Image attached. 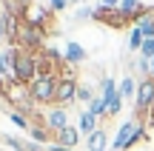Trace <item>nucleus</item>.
Here are the masks:
<instances>
[{
	"mask_svg": "<svg viewBox=\"0 0 154 151\" xmlns=\"http://www.w3.org/2000/svg\"><path fill=\"white\" fill-rule=\"evenodd\" d=\"M149 140V128H146V123H140V120H128V123H123L120 128H117L114 140H111V148L109 151H128L134 148L137 143H146Z\"/></svg>",
	"mask_w": 154,
	"mask_h": 151,
	"instance_id": "nucleus-1",
	"label": "nucleus"
},
{
	"mask_svg": "<svg viewBox=\"0 0 154 151\" xmlns=\"http://www.w3.org/2000/svg\"><path fill=\"white\" fill-rule=\"evenodd\" d=\"M103 9H120V0H100Z\"/></svg>",
	"mask_w": 154,
	"mask_h": 151,
	"instance_id": "nucleus-25",
	"label": "nucleus"
},
{
	"mask_svg": "<svg viewBox=\"0 0 154 151\" xmlns=\"http://www.w3.org/2000/svg\"><path fill=\"white\" fill-rule=\"evenodd\" d=\"M143 43H146L143 32H140L137 26H131V32H128V49H131V51H140V49H143Z\"/></svg>",
	"mask_w": 154,
	"mask_h": 151,
	"instance_id": "nucleus-18",
	"label": "nucleus"
},
{
	"mask_svg": "<svg viewBox=\"0 0 154 151\" xmlns=\"http://www.w3.org/2000/svg\"><path fill=\"white\" fill-rule=\"evenodd\" d=\"M9 106H14V111H32L34 103H32V94H29V86L23 83H9V89H6V97H3Z\"/></svg>",
	"mask_w": 154,
	"mask_h": 151,
	"instance_id": "nucleus-6",
	"label": "nucleus"
},
{
	"mask_svg": "<svg viewBox=\"0 0 154 151\" xmlns=\"http://www.w3.org/2000/svg\"><path fill=\"white\" fill-rule=\"evenodd\" d=\"M57 74H40L29 83V94H32L34 106H54V94H57Z\"/></svg>",
	"mask_w": 154,
	"mask_h": 151,
	"instance_id": "nucleus-2",
	"label": "nucleus"
},
{
	"mask_svg": "<svg viewBox=\"0 0 154 151\" xmlns=\"http://www.w3.org/2000/svg\"><path fill=\"white\" fill-rule=\"evenodd\" d=\"M137 83H140V80H134L131 74H128V77H123L120 83H117V91H120L123 100H134V97H137Z\"/></svg>",
	"mask_w": 154,
	"mask_h": 151,
	"instance_id": "nucleus-14",
	"label": "nucleus"
},
{
	"mask_svg": "<svg viewBox=\"0 0 154 151\" xmlns=\"http://www.w3.org/2000/svg\"><path fill=\"white\" fill-rule=\"evenodd\" d=\"M9 120H11L20 131H26V134H29V128H32V117H29L26 111H9Z\"/></svg>",
	"mask_w": 154,
	"mask_h": 151,
	"instance_id": "nucleus-15",
	"label": "nucleus"
},
{
	"mask_svg": "<svg viewBox=\"0 0 154 151\" xmlns=\"http://www.w3.org/2000/svg\"><path fill=\"white\" fill-rule=\"evenodd\" d=\"M151 106H154V80H151V77H140V83H137V97H134V120L146 123Z\"/></svg>",
	"mask_w": 154,
	"mask_h": 151,
	"instance_id": "nucleus-4",
	"label": "nucleus"
},
{
	"mask_svg": "<svg viewBox=\"0 0 154 151\" xmlns=\"http://www.w3.org/2000/svg\"><path fill=\"white\" fill-rule=\"evenodd\" d=\"M137 29L143 32L146 40L154 37V11H151V14H146V17H140V20H137Z\"/></svg>",
	"mask_w": 154,
	"mask_h": 151,
	"instance_id": "nucleus-17",
	"label": "nucleus"
},
{
	"mask_svg": "<svg viewBox=\"0 0 154 151\" xmlns=\"http://www.w3.org/2000/svg\"><path fill=\"white\" fill-rule=\"evenodd\" d=\"M14 54H17V46L0 49V74H3L9 83H14Z\"/></svg>",
	"mask_w": 154,
	"mask_h": 151,
	"instance_id": "nucleus-9",
	"label": "nucleus"
},
{
	"mask_svg": "<svg viewBox=\"0 0 154 151\" xmlns=\"http://www.w3.org/2000/svg\"><path fill=\"white\" fill-rule=\"evenodd\" d=\"M66 125H72V123H69V108L54 106V108H49V111H46V128H49L51 134L63 131Z\"/></svg>",
	"mask_w": 154,
	"mask_h": 151,
	"instance_id": "nucleus-8",
	"label": "nucleus"
},
{
	"mask_svg": "<svg viewBox=\"0 0 154 151\" xmlns=\"http://www.w3.org/2000/svg\"><path fill=\"white\" fill-rule=\"evenodd\" d=\"M69 3H72V0H49V9L51 11H66Z\"/></svg>",
	"mask_w": 154,
	"mask_h": 151,
	"instance_id": "nucleus-23",
	"label": "nucleus"
},
{
	"mask_svg": "<svg viewBox=\"0 0 154 151\" xmlns=\"http://www.w3.org/2000/svg\"><path fill=\"white\" fill-rule=\"evenodd\" d=\"M34 77H37V54L17 49V54H14V83L29 86Z\"/></svg>",
	"mask_w": 154,
	"mask_h": 151,
	"instance_id": "nucleus-5",
	"label": "nucleus"
},
{
	"mask_svg": "<svg viewBox=\"0 0 154 151\" xmlns=\"http://www.w3.org/2000/svg\"><path fill=\"white\" fill-rule=\"evenodd\" d=\"M3 3H6V0H3Z\"/></svg>",
	"mask_w": 154,
	"mask_h": 151,
	"instance_id": "nucleus-29",
	"label": "nucleus"
},
{
	"mask_svg": "<svg viewBox=\"0 0 154 151\" xmlns=\"http://www.w3.org/2000/svg\"><path fill=\"white\" fill-rule=\"evenodd\" d=\"M140 54H143V57H149V60H154V37H149V40L143 43V49H140Z\"/></svg>",
	"mask_w": 154,
	"mask_h": 151,
	"instance_id": "nucleus-22",
	"label": "nucleus"
},
{
	"mask_svg": "<svg viewBox=\"0 0 154 151\" xmlns=\"http://www.w3.org/2000/svg\"><path fill=\"white\" fill-rule=\"evenodd\" d=\"M46 151H74V148H66V146H57V143H51V146H46Z\"/></svg>",
	"mask_w": 154,
	"mask_h": 151,
	"instance_id": "nucleus-26",
	"label": "nucleus"
},
{
	"mask_svg": "<svg viewBox=\"0 0 154 151\" xmlns=\"http://www.w3.org/2000/svg\"><path fill=\"white\" fill-rule=\"evenodd\" d=\"M6 43V26H3V17H0V46Z\"/></svg>",
	"mask_w": 154,
	"mask_h": 151,
	"instance_id": "nucleus-27",
	"label": "nucleus"
},
{
	"mask_svg": "<svg viewBox=\"0 0 154 151\" xmlns=\"http://www.w3.org/2000/svg\"><path fill=\"white\" fill-rule=\"evenodd\" d=\"M137 71L143 74V77H151V60H149V57L140 54V60H137Z\"/></svg>",
	"mask_w": 154,
	"mask_h": 151,
	"instance_id": "nucleus-21",
	"label": "nucleus"
},
{
	"mask_svg": "<svg viewBox=\"0 0 154 151\" xmlns=\"http://www.w3.org/2000/svg\"><path fill=\"white\" fill-rule=\"evenodd\" d=\"M86 151H109V131L103 125L86 137Z\"/></svg>",
	"mask_w": 154,
	"mask_h": 151,
	"instance_id": "nucleus-11",
	"label": "nucleus"
},
{
	"mask_svg": "<svg viewBox=\"0 0 154 151\" xmlns=\"http://www.w3.org/2000/svg\"><path fill=\"white\" fill-rule=\"evenodd\" d=\"M77 128H80L83 140H86V137L91 134V131H97V128H100V120L94 117V114L88 111V108H83V111H80V117H77Z\"/></svg>",
	"mask_w": 154,
	"mask_h": 151,
	"instance_id": "nucleus-13",
	"label": "nucleus"
},
{
	"mask_svg": "<svg viewBox=\"0 0 154 151\" xmlns=\"http://www.w3.org/2000/svg\"><path fill=\"white\" fill-rule=\"evenodd\" d=\"M123 97H120V91H117L114 97H111V100H106V120H111V117H117V114H120V108H123Z\"/></svg>",
	"mask_w": 154,
	"mask_h": 151,
	"instance_id": "nucleus-16",
	"label": "nucleus"
},
{
	"mask_svg": "<svg viewBox=\"0 0 154 151\" xmlns=\"http://www.w3.org/2000/svg\"><path fill=\"white\" fill-rule=\"evenodd\" d=\"M80 140H83V134H80L77 125H66L63 131H57V134H54V143H57V146H66V148H77V146H80Z\"/></svg>",
	"mask_w": 154,
	"mask_h": 151,
	"instance_id": "nucleus-10",
	"label": "nucleus"
},
{
	"mask_svg": "<svg viewBox=\"0 0 154 151\" xmlns=\"http://www.w3.org/2000/svg\"><path fill=\"white\" fill-rule=\"evenodd\" d=\"M46 37H49V29H40V26H34V23H29V20H23V26H20V34H17V49H23V51H43L46 49Z\"/></svg>",
	"mask_w": 154,
	"mask_h": 151,
	"instance_id": "nucleus-3",
	"label": "nucleus"
},
{
	"mask_svg": "<svg viewBox=\"0 0 154 151\" xmlns=\"http://www.w3.org/2000/svg\"><path fill=\"white\" fill-rule=\"evenodd\" d=\"M94 97H97V94H94V89H91V86H86V83H80V86H77V103H86V106H88Z\"/></svg>",
	"mask_w": 154,
	"mask_h": 151,
	"instance_id": "nucleus-20",
	"label": "nucleus"
},
{
	"mask_svg": "<svg viewBox=\"0 0 154 151\" xmlns=\"http://www.w3.org/2000/svg\"><path fill=\"white\" fill-rule=\"evenodd\" d=\"M88 111H91L94 114V117H97V120H106V100H103V97H94V100L91 103H88Z\"/></svg>",
	"mask_w": 154,
	"mask_h": 151,
	"instance_id": "nucleus-19",
	"label": "nucleus"
},
{
	"mask_svg": "<svg viewBox=\"0 0 154 151\" xmlns=\"http://www.w3.org/2000/svg\"><path fill=\"white\" fill-rule=\"evenodd\" d=\"M86 17H94V9H91V6H83V9L77 11V20H86Z\"/></svg>",
	"mask_w": 154,
	"mask_h": 151,
	"instance_id": "nucleus-24",
	"label": "nucleus"
},
{
	"mask_svg": "<svg viewBox=\"0 0 154 151\" xmlns=\"http://www.w3.org/2000/svg\"><path fill=\"white\" fill-rule=\"evenodd\" d=\"M0 143H3V134H0Z\"/></svg>",
	"mask_w": 154,
	"mask_h": 151,
	"instance_id": "nucleus-28",
	"label": "nucleus"
},
{
	"mask_svg": "<svg viewBox=\"0 0 154 151\" xmlns=\"http://www.w3.org/2000/svg\"><path fill=\"white\" fill-rule=\"evenodd\" d=\"M63 60H66V66H74L77 68L83 60H86V49L72 40V43H66V49H63Z\"/></svg>",
	"mask_w": 154,
	"mask_h": 151,
	"instance_id": "nucleus-12",
	"label": "nucleus"
},
{
	"mask_svg": "<svg viewBox=\"0 0 154 151\" xmlns=\"http://www.w3.org/2000/svg\"><path fill=\"white\" fill-rule=\"evenodd\" d=\"M94 20L103 23V26H111V29H126V26H131V20H128L120 9H103V6L94 9Z\"/></svg>",
	"mask_w": 154,
	"mask_h": 151,
	"instance_id": "nucleus-7",
	"label": "nucleus"
}]
</instances>
